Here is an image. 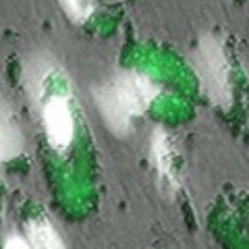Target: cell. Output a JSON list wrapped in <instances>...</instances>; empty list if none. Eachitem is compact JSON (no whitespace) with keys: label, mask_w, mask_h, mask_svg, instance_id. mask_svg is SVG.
I'll return each instance as SVG.
<instances>
[{"label":"cell","mask_w":249,"mask_h":249,"mask_svg":"<svg viewBox=\"0 0 249 249\" xmlns=\"http://www.w3.org/2000/svg\"><path fill=\"white\" fill-rule=\"evenodd\" d=\"M93 100H96V106H98L100 114H102L106 127L110 129L114 135H119V137L127 135L131 131L133 116L129 114V110L124 108V104L119 100L116 91L112 89L110 81L93 89Z\"/></svg>","instance_id":"obj_5"},{"label":"cell","mask_w":249,"mask_h":249,"mask_svg":"<svg viewBox=\"0 0 249 249\" xmlns=\"http://www.w3.org/2000/svg\"><path fill=\"white\" fill-rule=\"evenodd\" d=\"M42 123L52 150L67 152L75 139V116L69 100L60 93L46 98L42 104Z\"/></svg>","instance_id":"obj_3"},{"label":"cell","mask_w":249,"mask_h":249,"mask_svg":"<svg viewBox=\"0 0 249 249\" xmlns=\"http://www.w3.org/2000/svg\"><path fill=\"white\" fill-rule=\"evenodd\" d=\"M4 249H31V245H29V241L25 237L11 235V237H6V241H4Z\"/></svg>","instance_id":"obj_10"},{"label":"cell","mask_w":249,"mask_h":249,"mask_svg":"<svg viewBox=\"0 0 249 249\" xmlns=\"http://www.w3.org/2000/svg\"><path fill=\"white\" fill-rule=\"evenodd\" d=\"M150 162L154 164L156 177L164 196H173L178 189V177L175 168V152L166 129L156 127L150 137Z\"/></svg>","instance_id":"obj_4"},{"label":"cell","mask_w":249,"mask_h":249,"mask_svg":"<svg viewBox=\"0 0 249 249\" xmlns=\"http://www.w3.org/2000/svg\"><path fill=\"white\" fill-rule=\"evenodd\" d=\"M25 239L29 241L31 249H67L58 231L46 218H34L27 222Z\"/></svg>","instance_id":"obj_8"},{"label":"cell","mask_w":249,"mask_h":249,"mask_svg":"<svg viewBox=\"0 0 249 249\" xmlns=\"http://www.w3.org/2000/svg\"><path fill=\"white\" fill-rule=\"evenodd\" d=\"M52 71H54V62L46 54H37L25 65V88L31 100H40L44 96Z\"/></svg>","instance_id":"obj_7"},{"label":"cell","mask_w":249,"mask_h":249,"mask_svg":"<svg viewBox=\"0 0 249 249\" xmlns=\"http://www.w3.org/2000/svg\"><path fill=\"white\" fill-rule=\"evenodd\" d=\"M193 71L197 75L201 91L214 106L227 108L232 102L231 69L222 42L216 36H204L193 52Z\"/></svg>","instance_id":"obj_1"},{"label":"cell","mask_w":249,"mask_h":249,"mask_svg":"<svg viewBox=\"0 0 249 249\" xmlns=\"http://www.w3.org/2000/svg\"><path fill=\"white\" fill-rule=\"evenodd\" d=\"M110 85L133 119L135 116H142L147 108L156 102V98H158V93H160V85L156 83L150 75H145L142 71L116 73Z\"/></svg>","instance_id":"obj_2"},{"label":"cell","mask_w":249,"mask_h":249,"mask_svg":"<svg viewBox=\"0 0 249 249\" xmlns=\"http://www.w3.org/2000/svg\"><path fill=\"white\" fill-rule=\"evenodd\" d=\"M73 23H85L93 13V0H58Z\"/></svg>","instance_id":"obj_9"},{"label":"cell","mask_w":249,"mask_h":249,"mask_svg":"<svg viewBox=\"0 0 249 249\" xmlns=\"http://www.w3.org/2000/svg\"><path fill=\"white\" fill-rule=\"evenodd\" d=\"M23 152V135L11 106L0 100V162L13 160Z\"/></svg>","instance_id":"obj_6"}]
</instances>
